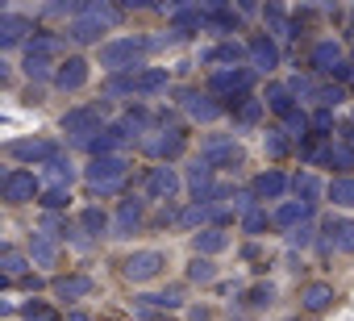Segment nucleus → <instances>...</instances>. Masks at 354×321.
Here are the masks:
<instances>
[{
	"mask_svg": "<svg viewBox=\"0 0 354 321\" xmlns=\"http://www.w3.org/2000/svg\"><path fill=\"white\" fill-rule=\"evenodd\" d=\"M5 150L13 158H21V163H30V167H50V163L63 158V142L59 138H17Z\"/></svg>",
	"mask_w": 354,
	"mask_h": 321,
	"instance_id": "6",
	"label": "nucleus"
},
{
	"mask_svg": "<svg viewBox=\"0 0 354 321\" xmlns=\"http://www.w3.org/2000/svg\"><path fill=\"white\" fill-rule=\"evenodd\" d=\"M342 100H346V88H342V84H321L313 104H317V109H337Z\"/></svg>",
	"mask_w": 354,
	"mask_h": 321,
	"instance_id": "46",
	"label": "nucleus"
},
{
	"mask_svg": "<svg viewBox=\"0 0 354 321\" xmlns=\"http://www.w3.org/2000/svg\"><path fill=\"white\" fill-rule=\"evenodd\" d=\"M246 51H250V67L254 71H275L279 67V42L271 38V34H254L250 42H246Z\"/></svg>",
	"mask_w": 354,
	"mask_h": 321,
	"instance_id": "24",
	"label": "nucleus"
},
{
	"mask_svg": "<svg viewBox=\"0 0 354 321\" xmlns=\"http://www.w3.org/2000/svg\"><path fill=\"white\" fill-rule=\"evenodd\" d=\"M42 234H50L55 242H59V238H80L75 221H71V217H63V213H46V221H42Z\"/></svg>",
	"mask_w": 354,
	"mask_h": 321,
	"instance_id": "43",
	"label": "nucleus"
},
{
	"mask_svg": "<svg viewBox=\"0 0 354 321\" xmlns=\"http://www.w3.org/2000/svg\"><path fill=\"white\" fill-rule=\"evenodd\" d=\"M313 234H317V230H313V226H300V230H296V234H288V242H292V246H296V250H304V246H313Z\"/></svg>",
	"mask_w": 354,
	"mask_h": 321,
	"instance_id": "51",
	"label": "nucleus"
},
{
	"mask_svg": "<svg viewBox=\"0 0 354 321\" xmlns=\"http://www.w3.org/2000/svg\"><path fill=\"white\" fill-rule=\"evenodd\" d=\"M142 221H146V201L125 196V201L117 205V217H113V238H129V234H138Z\"/></svg>",
	"mask_w": 354,
	"mask_h": 321,
	"instance_id": "19",
	"label": "nucleus"
},
{
	"mask_svg": "<svg viewBox=\"0 0 354 321\" xmlns=\"http://www.w3.org/2000/svg\"><path fill=\"white\" fill-rule=\"evenodd\" d=\"M325 188H329V184H321L313 172H300V176H292V192H296V201H304V205H317V201L325 196Z\"/></svg>",
	"mask_w": 354,
	"mask_h": 321,
	"instance_id": "34",
	"label": "nucleus"
},
{
	"mask_svg": "<svg viewBox=\"0 0 354 321\" xmlns=\"http://www.w3.org/2000/svg\"><path fill=\"white\" fill-rule=\"evenodd\" d=\"M246 59H250V51H246V42H238V38H221V42H213V46L201 55V63H205V67H213V71L242 67Z\"/></svg>",
	"mask_w": 354,
	"mask_h": 321,
	"instance_id": "13",
	"label": "nucleus"
},
{
	"mask_svg": "<svg viewBox=\"0 0 354 321\" xmlns=\"http://www.w3.org/2000/svg\"><path fill=\"white\" fill-rule=\"evenodd\" d=\"M238 221H242V234H250V238H263L267 230H275V213H267V205H259V209L242 213Z\"/></svg>",
	"mask_w": 354,
	"mask_h": 321,
	"instance_id": "38",
	"label": "nucleus"
},
{
	"mask_svg": "<svg viewBox=\"0 0 354 321\" xmlns=\"http://www.w3.org/2000/svg\"><path fill=\"white\" fill-rule=\"evenodd\" d=\"M59 125H63V134H67L71 142H80V146H84V142H88L92 134H100L109 121H104V109H100V104H75V109H67V113H63V121H59Z\"/></svg>",
	"mask_w": 354,
	"mask_h": 321,
	"instance_id": "7",
	"label": "nucleus"
},
{
	"mask_svg": "<svg viewBox=\"0 0 354 321\" xmlns=\"http://www.w3.org/2000/svg\"><path fill=\"white\" fill-rule=\"evenodd\" d=\"M117 21H121V9L104 5V0H88V9H84L75 21H67V38H71L75 46H104L100 38H104L109 26H117Z\"/></svg>",
	"mask_w": 354,
	"mask_h": 321,
	"instance_id": "2",
	"label": "nucleus"
},
{
	"mask_svg": "<svg viewBox=\"0 0 354 321\" xmlns=\"http://www.w3.org/2000/svg\"><path fill=\"white\" fill-rule=\"evenodd\" d=\"M146 150L158 158V163H175V158L188 150V134H184L180 125H162V129H154V134L146 138Z\"/></svg>",
	"mask_w": 354,
	"mask_h": 321,
	"instance_id": "10",
	"label": "nucleus"
},
{
	"mask_svg": "<svg viewBox=\"0 0 354 321\" xmlns=\"http://www.w3.org/2000/svg\"><path fill=\"white\" fill-rule=\"evenodd\" d=\"M46 180H50V188H71L75 167H71V158H67V154L59 158V163H50V167H46Z\"/></svg>",
	"mask_w": 354,
	"mask_h": 321,
	"instance_id": "44",
	"label": "nucleus"
},
{
	"mask_svg": "<svg viewBox=\"0 0 354 321\" xmlns=\"http://www.w3.org/2000/svg\"><path fill=\"white\" fill-rule=\"evenodd\" d=\"M321 250L325 255H354V217H325L321 221Z\"/></svg>",
	"mask_w": 354,
	"mask_h": 321,
	"instance_id": "11",
	"label": "nucleus"
},
{
	"mask_svg": "<svg viewBox=\"0 0 354 321\" xmlns=\"http://www.w3.org/2000/svg\"><path fill=\"white\" fill-rule=\"evenodd\" d=\"M263 100H267V109H271L279 121H288V117H296V113H300V100L292 96V88H288V84H267V96H263Z\"/></svg>",
	"mask_w": 354,
	"mask_h": 321,
	"instance_id": "30",
	"label": "nucleus"
},
{
	"mask_svg": "<svg viewBox=\"0 0 354 321\" xmlns=\"http://www.w3.org/2000/svg\"><path fill=\"white\" fill-rule=\"evenodd\" d=\"M55 259H59V242H55L50 234H34V238H30V263L55 267Z\"/></svg>",
	"mask_w": 354,
	"mask_h": 321,
	"instance_id": "39",
	"label": "nucleus"
},
{
	"mask_svg": "<svg viewBox=\"0 0 354 321\" xmlns=\"http://www.w3.org/2000/svg\"><path fill=\"white\" fill-rule=\"evenodd\" d=\"M129 176V158L125 154H104V158H88L84 167V184L92 196H113Z\"/></svg>",
	"mask_w": 354,
	"mask_h": 321,
	"instance_id": "3",
	"label": "nucleus"
},
{
	"mask_svg": "<svg viewBox=\"0 0 354 321\" xmlns=\"http://www.w3.org/2000/svg\"><path fill=\"white\" fill-rule=\"evenodd\" d=\"M42 192L46 188L26 167H9L5 180H0V196H5V205H34V201H42Z\"/></svg>",
	"mask_w": 354,
	"mask_h": 321,
	"instance_id": "8",
	"label": "nucleus"
},
{
	"mask_svg": "<svg viewBox=\"0 0 354 321\" xmlns=\"http://www.w3.org/2000/svg\"><path fill=\"white\" fill-rule=\"evenodd\" d=\"M171 88V71L167 67H138V71H129V75H113L109 80V92H117V96H162Z\"/></svg>",
	"mask_w": 354,
	"mask_h": 321,
	"instance_id": "4",
	"label": "nucleus"
},
{
	"mask_svg": "<svg viewBox=\"0 0 354 321\" xmlns=\"http://www.w3.org/2000/svg\"><path fill=\"white\" fill-rule=\"evenodd\" d=\"M26 267H30V259H26L17 246H5V250H0V271H5V284L26 279Z\"/></svg>",
	"mask_w": 354,
	"mask_h": 321,
	"instance_id": "40",
	"label": "nucleus"
},
{
	"mask_svg": "<svg viewBox=\"0 0 354 321\" xmlns=\"http://www.w3.org/2000/svg\"><path fill=\"white\" fill-rule=\"evenodd\" d=\"M188 279H192V284H213V279H217L213 259H201V255H196V259L188 263Z\"/></svg>",
	"mask_w": 354,
	"mask_h": 321,
	"instance_id": "48",
	"label": "nucleus"
},
{
	"mask_svg": "<svg viewBox=\"0 0 354 321\" xmlns=\"http://www.w3.org/2000/svg\"><path fill=\"white\" fill-rule=\"evenodd\" d=\"M333 80H337V84H346V80H354V63L346 59V63H342V67L333 71Z\"/></svg>",
	"mask_w": 354,
	"mask_h": 321,
	"instance_id": "52",
	"label": "nucleus"
},
{
	"mask_svg": "<svg viewBox=\"0 0 354 321\" xmlns=\"http://www.w3.org/2000/svg\"><path fill=\"white\" fill-rule=\"evenodd\" d=\"M201 158H205L213 172H221V167L242 163V146L230 134H209V138H201Z\"/></svg>",
	"mask_w": 354,
	"mask_h": 321,
	"instance_id": "9",
	"label": "nucleus"
},
{
	"mask_svg": "<svg viewBox=\"0 0 354 321\" xmlns=\"http://www.w3.org/2000/svg\"><path fill=\"white\" fill-rule=\"evenodd\" d=\"M271 300H275V288H271L267 279H259V284H250V288L242 292V300H238V304H242V309H267Z\"/></svg>",
	"mask_w": 354,
	"mask_h": 321,
	"instance_id": "42",
	"label": "nucleus"
},
{
	"mask_svg": "<svg viewBox=\"0 0 354 321\" xmlns=\"http://www.w3.org/2000/svg\"><path fill=\"white\" fill-rule=\"evenodd\" d=\"M263 109H267V100H259V96H246V100H238L230 113H234V125L250 129V125H259V121H263Z\"/></svg>",
	"mask_w": 354,
	"mask_h": 321,
	"instance_id": "36",
	"label": "nucleus"
},
{
	"mask_svg": "<svg viewBox=\"0 0 354 321\" xmlns=\"http://www.w3.org/2000/svg\"><path fill=\"white\" fill-rule=\"evenodd\" d=\"M154 46H158V42H150V38H138V34H125V38H109V42L100 46V67H104L109 75H129V71L146 67L142 59H146Z\"/></svg>",
	"mask_w": 354,
	"mask_h": 321,
	"instance_id": "1",
	"label": "nucleus"
},
{
	"mask_svg": "<svg viewBox=\"0 0 354 321\" xmlns=\"http://www.w3.org/2000/svg\"><path fill=\"white\" fill-rule=\"evenodd\" d=\"M192 250H196L201 259H213V255H221V250H230V234H225L221 226H209V230H201V234H192Z\"/></svg>",
	"mask_w": 354,
	"mask_h": 321,
	"instance_id": "32",
	"label": "nucleus"
},
{
	"mask_svg": "<svg viewBox=\"0 0 354 321\" xmlns=\"http://www.w3.org/2000/svg\"><path fill=\"white\" fill-rule=\"evenodd\" d=\"M46 213H63L67 205H71V188H46L42 192V201H38Z\"/></svg>",
	"mask_w": 354,
	"mask_h": 321,
	"instance_id": "47",
	"label": "nucleus"
},
{
	"mask_svg": "<svg viewBox=\"0 0 354 321\" xmlns=\"http://www.w3.org/2000/svg\"><path fill=\"white\" fill-rule=\"evenodd\" d=\"M308 217H313V205H304V201H283V205L275 209V230L296 234L300 226H308Z\"/></svg>",
	"mask_w": 354,
	"mask_h": 321,
	"instance_id": "28",
	"label": "nucleus"
},
{
	"mask_svg": "<svg viewBox=\"0 0 354 321\" xmlns=\"http://www.w3.org/2000/svg\"><path fill=\"white\" fill-rule=\"evenodd\" d=\"M337 138H342V142H346V146H354V121H346V125H342V129H337Z\"/></svg>",
	"mask_w": 354,
	"mask_h": 321,
	"instance_id": "53",
	"label": "nucleus"
},
{
	"mask_svg": "<svg viewBox=\"0 0 354 321\" xmlns=\"http://www.w3.org/2000/svg\"><path fill=\"white\" fill-rule=\"evenodd\" d=\"M184 109H188V117H196V121H217V117L225 113V104H221L217 96H209V92H184Z\"/></svg>",
	"mask_w": 354,
	"mask_h": 321,
	"instance_id": "31",
	"label": "nucleus"
},
{
	"mask_svg": "<svg viewBox=\"0 0 354 321\" xmlns=\"http://www.w3.org/2000/svg\"><path fill=\"white\" fill-rule=\"evenodd\" d=\"M288 88H292V96L317 100V88H321V84H313V75H292V80H288Z\"/></svg>",
	"mask_w": 354,
	"mask_h": 321,
	"instance_id": "49",
	"label": "nucleus"
},
{
	"mask_svg": "<svg viewBox=\"0 0 354 321\" xmlns=\"http://www.w3.org/2000/svg\"><path fill=\"white\" fill-rule=\"evenodd\" d=\"M325 196L333 201V209H354V176H337V180H329Z\"/></svg>",
	"mask_w": 354,
	"mask_h": 321,
	"instance_id": "41",
	"label": "nucleus"
},
{
	"mask_svg": "<svg viewBox=\"0 0 354 321\" xmlns=\"http://www.w3.org/2000/svg\"><path fill=\"white\" fill-rule=\"evenodd\" d=\"M205 30L209 34H238L242 30V13L234 5H221V0H213V5H205Z\"/></svg>",
	"mask_w": 354,
	"mask_h": 321,
	"instance_id": "22",
	"label": "nucleus"
},
{
	"mask_svg": "<svg viewBox=\"0 0 354 321\" xmlns=\"http://www.w3.org/2000/svg\"><path fill=\"white\" fill-rule=\"evenodd\" d=\"M125 142H129V134L121 129V121H113V125H104L100 134H92V138L84 142V150H88L92 158H104V154H121Z\"/></svg>",
	"mask_w": 354,
	"mask_h": 321,
	"instance_id": "23",
	"label": "nucleus"
},
{
	"mask_svg": "<svg viewBox=\"0 0 354 321\" xmlns=\"http://www.w3.org/2000/svg\"><path fill=\"white\" fill-rule=\"evenodd\" d=\"M63 321H92V313H84V309H71V313H67Z\"/></svg>",
	"mask_w": 354,
	"mask_h": 321,
	"instance_id": "54",
	"label": "nucleus"
},
{
	"mask_svg": "<svg viewBox=\"0 0 354 321\" xmlns=\"http://www.w3.org/2000/svg\"><path fill=\"white\" fill-rule=\"evenodd\" d=\"M263 21H267V30H271L275 42H279V38H296V21H288L283 5H267V9H263Z\"/></svg>",
	"mask_w": 354,
	"mask_h": 321,
	"instance_id": "35",
	"label": "nucleus"
},
{
	"mask_svg": "<svg viewBox=\"0 0 354 321\" xmlns=\"http://www.w3.org/2000/svg\"><path fill=\"white\" fill-rule=\"evenodd\" d=\"M50 288H55V296H59L63 304H75V300H84V296H92V292H96L92 275H84V271H75V275H59Z\"/></svg>",
	"mask_w": 354,
	"mask_h": 321,
	"instance_id": "26",
	"label": "nucleus"
},
{
	"mask_svg": "<svg viewBox=\"0 0 354 321\" xmlns=\"http://www.w3.org/2000/svg\"><path fill=\"white\" fill-rule=\"evenodd\" d=\"M180 188H184V180L175 176V167H167V163L150 167V172H146V184H142L146 201H158V205H171L175 196H180Z\"/></svg>",
	"mask_w": 354,
	"mask_h": 321,
	"instance_id": "12",
	"label": "nucleus"
},
{
	"mask_svg": "<svg viewBox=\"0 0 354 321\" xmlns=\"http://www.w3.org/2000/svg\"><path fill=\"white\" fill-rule=\"evenodd\" d=\"M21 67H26L30 80H50V84H55V71H59V63H50V59H34V55H26Z\"/></svg>",
	"mask_w": 354,
	"mask_h": 321,
	"instance_id": "45",
	"label": "nucleus"
},
{
	"mask_svg": "<svg viewBox=\"0 0 354 321\" xmlns=\"http://www.w3.org/2000/svg\"><path fill=\"white\" fill-rule=\"evenodd\" d=\"M162 267H167V255H162V250H133V255L121 263L125 279H133V284H150V279H158Z\"/></svg>",
	"mask_w": 354,
	"mask_h": 321,
	"instance_id": "14",
	"label": "nucleus"
},
{
	"mask_svg": "<svg viewBox=\"0 0 354 321\" xmlns=\"http://www.w3.org/2000/svg\"><path fill=\"white\" fill-rule=\"evenodd\" d=\"M21 317H26V321H63V317H59L55 309H46L42 300H30V304L21 309Z\"/></svg>",
	"mask_w": 354,
	"mask_h": 321,
	"instance_id": "50",
	"label": "nucleus"
},
{
	"mask_svg": "<svg viewBox=\"0 0 354 321\" xmlns=\"http://www.w3.org/2000/svg\"><path fill=\"white\" fill-rule=\"evenodd\" d=\"M59 51H63V38L50 34V30H38V34L26 42V55H34V59H50V63H55Z\"/></svg>",
	"mask_w": 354,
	"mask_h": 321,
	"instance_id": "33",
	"label": "nucleus"
},
{
	"mask_svg": "<svg viewBox=\"0 0 354 321\" xmlns=\"http://www.w3.org/2000/svg\"><path fill=\"white\" fill-rule=\"evenodd\" d=\"M333 300H337V292H333V284H325V279H308V284L300 288V304H304V313H325Z\"/></svg>",
	"mask_w": 354,
	"mask_h": 321,
	"instance_id": "29",
	"label": "nucleus"
},
{
	"mask_svg": "<svg viewBox=\"0 0 354 321\" xmlns=\"http://www.w3.org/2000/svg\"><path fill=\"white\" fill-rule=\"evenodd\" d=\"M288 188H292V180L283 176V172H275V167H267V172H259L254 180H250V192H254V201H279L283 205V196H288Z\"/></svg>",
	"mask_w": 354,
	"mask_h": 321,
	"instance_id": "18",
	"label": "nucleus"
},
{
	"mask_svg": "<svg viewBox=\"0 0 354 321\" xmlns=\"http://www.w3.org/2000/svg\"><path fill=\"white\" fill-rule=\"evenodd\" d=\"M317 167H329V172H337V176H350V172H354V146H346L342 138H333V142L321 150Z\"/></svg>",
	"mask_w": 354,
	"mask_h": 321,
	"instance_id": "27",
	"label": "nucleus"
},
{
	"mask_svg": "<svg viewBox=\"0 0 354 321\" xmlns=\"http://www.w3.org/2000/svg\"><path fill=\"white\" fill-rule=\"evenodd\" d=\"M167 30H171V38L209 34V30H205V5H175V9L167 13Z\"/></svg>",
	"mask_w": 354,
	"mask_h": 321,
	"instance_id": "15",
	"label": "nucleus"
},
{
	"mask_svg": "<svg viewBox=\"0 0 354 321\" xmlns=\"http://www.w3.org/2000/svg\"><path fill=\"white\" fill-rule=\"evenodd\" d=\"M184 184H188V192H192V205H205V201L213 196V188H217L221 180H217V172H213V167L205 163V158H196V163H192V172H188V180H184Z\"/></svg>",
	"mask_w": 354,
	"mask_h": 321,
	"instance_id": "25",
	"label": "nucleus"
},
{
	"mask_svg": "<svg viewBox=\"0 0 354 321\" xmlns=\"http://www.w3.org/2000/svg\"><path fill=\"white\" fill-rule=\"evenodd\" d=\"M88 80H92V67H88L84 55H67V59H59V71H55V88H59V92H80Z\"/></svg>",
	"mask_w": 354,
	"mask_h": 321,
	"instance_id": "16",
	"label": "nucleus"
},
{
	"mask_svg": "<svg viewBox=\"0 0 354 321\" xmlns=\"http://www.w3.org/2000/svg\"><path fill=\"white\" fill-rule=\"evenodd\" d=\"M30 38H34V21L26 13H5V17H0V51L26 46Z\"/></svg>",
	"mask_w": 354,
	"mask_h": 321,
	"instance_id": "21",
	"label": "nucleus"
},
{
	"mask_svg": "<svg viewBox=\"0 0 354 321\" xmlns=\"http://www.w3.org/2000/svg\"><path fill=\"white\" fill-rule=\"evenodd\" d=\"M342 63H346V59H342V42H337V38L313 42V51H308V71H313V75H333Z\"/></svg>",
	"mask_w": 354,
	"mask_h": 321,
	"instance_id": "17",
	"label": "nucleus"
},
{
	"mask_svg": "<svg viewBox=\"0 0 354 321\" xmlns=\"http://www.w3.org/2000/svg\"><path fill=\"white\" fill-rule=\"evenodd\" d=\"M292 146H296V138H292L283 125H275V129H267V134H263V150H267V158H288V154H292Z\"/></svg>",
	"mask_w": 354,
	"mask_h": 321,
	"instance_id": "37",
	"label": "nucleus"
},
{
	"mask_svg": "<svg viewBox=\"0 0 354 321\" xmlns=\"http://www.w3.org/2000/svg\"><path fill=\"white\" fill-rule=\"evenodd\" d=\"M75 230H80V242H100V238L113 230V221H109V213H104L100 205H88V209L75 213ZM109 238H113V234H109Z\"/></svg>",
	"mask_w": 354,
	"mask_h": 321,
	"instance_id": "20",
	"label": "nucleus"
},
{
	"mask_svg": "<svg viewBox=\"0 0 354 321\" xmlns=\"http://www.w3.org/2000/svg\"><path fill=\"white\" fill-rule=\"evenodd\" d=\"M254 80H259L254 67H230V71H213L205 92L217 96V100H230V109H234L238 100H246V96L254 92Z\"/></svg>",
	"mask_w": 354,
	"mask_h": 321,
	"instance_id": "5",
	"label": "nucleus"
}]
</instances>
